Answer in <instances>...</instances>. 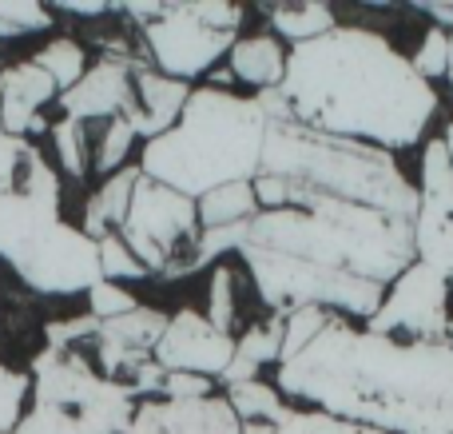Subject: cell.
<instances>
[{
  "label": "cell",
  "instance_id": "cell-44",
  "mask_svg": "<svg viewBox=\"0 0 453 434\" xmlns=\"http://www.w3.org/2000/svg\"><path fill=\"white\" fill-rule=\"evenodd\" d=\"M4 136H8V132H4V128H0V143H4Z\"/></svg>",
  "mask_w": 453,
  "mask_h": 434
},
{
  "label": "cell",
  "instance_id": "cell-22",
  "mask_svg": "<svg viewBox=\"0 0 453 434\" xmlns=\"http://www.w3.org/2000/svg\"><path fill=\"white\" fill-rule=\"evenodd\" d=\"M223 399L231 403L234 419H239L242 427H274V422H282L290 415V403L282 399V391L266 379L223 387Z\"/></svg>",
  "mask_w": 453,
  "mask_h": 434
},
{
  "label": "cell",
  "instance_id": "cell-19",
  "mask_svg": "<svg viewBox=\"0 0 453 434\" xmlns=\"http://www.w3.org/2000/svg\"><path fill=\"white\" fill-rule=\"evenodd\" d=\"M279 359H282V319L266 315L258 323H250L242 335H234V359L219 375V387L258 379L266 367H279Z\"/></svg>",
  "mask_w": 453,
  "mask_h": 434
},
{
  "label": "cell",
  "instance_id": "cell-20",
  "mask_svg": "<svg viewBox=\"0 0 453 434\" xmlns=\"http://www.w3.org/2000/svg\"><path fill=\"white\" fill-rule=\"evenodd\" d=\"M140 175H143L140 164H127L96 188V196L84 204V223H80V231H84L88 239L100 244L104 236H116V231L124 228L127 207H132V191H135V183H140Z\"/></svg>",
  "mask_w": 453,
  "mask_h": 434
},
{
  "label": "cell",
  "instance_id": "cell-43",
  "mask_svg": "<svg viewBox=\"0 0 453 434\" xmlns=\"http://www.w3.org/2000/svg\"><path fill=\"white\" fill-rule=\"evenodd\" d=\"M446 339H449V343H453V319H449V335H446Z\"/></svg>",
  "mask_w": 453,
  "mask_h": 434
},
{
  "label": "cell",
  "instance_id": "cell-33",
  "mask_svg": "<svg viewBox=\"0 0 453 434\" xmlns=\"http://www.w3.org/2000/svg\"><path fill=\"white\" fill-rule=\"evenodd\" d=\"M32 391V379L0 363V434H12L24 419V399Z\"/></svg>",
  "mask_w": 453,
  "mask_h": 434
},
{
  "label": "cell",
  "instance_id": "cell-2",
  "mask_svg": "<svg viewBox=\"0 0 453 434\" xmlns=\"http://www.w3.org/2000/svg\"><path fill=\"white\" fill-rule=\"evenodd\" d=\"M290 407L330 415L382 434H453V343H402L350 319L274 367Z\"/></svg>",
  "mask_w": 453,
  "mask_h": 434
},
{
  "label": "cell",
  "instance_id": "cell-14",
  "mask_svg": "<svg viewBox=\"0 0 453 434\" xmlns=\"http://www.w3.org/2000/svg\"><path fill=\"white\" fill-rule=\"evenodd\" d=\"M124 434H242L231 403L215 391L207 399H148L135 403Z\"/></svg>",
  "mask_w": 453,
  "mask_h": 434
},
{
  "label": "cell",
  "instance_id": "cell-32",
  "mask_svg": "<svg viewBox=\"0 0 453 434\" xmlns=\"http://www.w3.org/2000/svg\"><path fill=\"white\" fill-rule=\"evenodd\" d=\"M410 64H414V72L422 80H430V84H438V80H446L449 72V32L441 28H426L422 44L414 48V56H410Z\"/></svg>",
  "mask_w": 453,
  "mask_h": 434
},
{
  "label": "cell",
  "instance_id": "cell-17",
  "mask_svg": "<svg viewBox=\"0 0 453 434\" xmlns=\"http://www.w3.org/2000/svg\"><path fill=\"white\" fill-rule=\"evenodd\" d=\"M414 260L438 271L453 287V191L418 196L414 212Z\"/></svg>",
  "mask_w": 453,
  "mask_h": 434
},
{
  "label": "cell",
  "instance_id": "cell-5",
  "mask_svg": "<svg viewBox=\"0 0 453 434\" xmlns=\"http://www.w3.org/2000/svg\"><path fill=\"white\" fill-rule=\"evenodd\" d=\"M266 112L255 96L199 84L180 124L140 148V172L199 199L223 183H250L266 143Z\"/></svg>",
  "mask_w": 453,
  "mask_h": 434
},
{
  "label": "cell",
  "instance_id": "cell-36",
  "mask_svg": "<svg viewBox=\"0 0 453 434\" xmlns=\"http://www.w3.org/2000/svg\"><path fill=\"white\" fill-rule=\"evenodd\" d=\"M135 307H140V299H135L124 283H108V279H100V283L88 291V315L100 319V323L127 315V311H135Z\"/></svg>",
  "mask_w": 453,
  "mask_h": 434
},
{
  "label": "cell",
  "instance_id": "cell-37",
  "mask_svg": "<svg viewBox=\"0 0 453 434\" xmlns=\"http://www.w3.org/2000/svg\"><path fill=\"white\" fill-rule=\"evenodd\" d=\"M96 331H100V319L84 315H72V319H52L44 323V347H76L80 343H96Z\"/></svg>",
  "mask_w": 453,
  "mask_h": 434
},
{
  "label": "cell",
  "instance_id": "cell-42",
  "mask_svg": "<svg viewBox=\"0 0 453 434\" xmlns=\"http://www.w3.org/2000/svg\"><path fill=\"white\" fill-rule=\"evenodd\" d=\"M446 80H449V88H453V32H449V72H446Z\"/></svg>",
  "mask_w": 453,
  "mask_h": 434
},
{
  "label": "cell",
  "instance_id": "cell-11",
  "mask_svg": "<svg viewBox=\"0 0 453 434\" xmlns=\"http://www.w3.org/2000/svg\"><path fill=\"white\" fill-rule=\"evenodd\" d=\"M234 359V335H223L219 327H211V319L196 307H180L175 315H167V331L156 347V363L164 371H188L215 379L231 367Z\"/></svg>",
  "mask_w": 453,
  "mask_h": 434
},
{
  "label": "cell",
  "instance_id": "cell-10",
  "mask_svg": "<svg viewBox=\"0 0 453 434\" xmlns=\"http://www.w3.org/2000/svg\"><path fill=\"white\" fill-rule=\"evenodd\" d=\"M453 287L426 263H410L382 295V307L366 319V331L402 343H441L449 335Z\"/></svg>",
  "mask_w": 453,
  "mask_h": 434
},
{
  "label": "cell",
  "instance_id": "cell-4",
  "mask_svg": "<svg viewBox=\"0 0 453 434\" xmlns=\"http://www.w3.org/2000/svg\"><path fill=\"white\" fill-rule=\"evenodd\" d=\"M250 183H255L258 212L282 191H311V196L374 207L398 220H414L418 212L414 180L402 172L390 151L322 136L314 128L295 124L290 116H271L258 175Z\"/></svg>",
  "mask_w": 453,
  "mask_h": 434
},
{
  "label": "cell",
  "instance_id": "cell-12",
  "mask_svg": "<svg viewBox=\"0 0 453 434\" xmlns=\"http://www.w3.org/2000/svg\"><path fill=\"white\" fill-rule=\"evenodd\" d=\"M167 331V311L159 307H135L119 319H108L96 331V371L108 383L124 387L143 363L156 359V347Z\"/></svg>",
  "mask_w": 453,
  "mask_h": 434
},
{
  "label": "cell",
  "instance_id": "cell-28",
  "mask_svg": "<svg viewBox=\"0 0 453 434\" xmlns=\"http://www.w3.org/2000/svg\"><path fill=\"white\" fill-rule=\"evenodd\" d=\"M207 319L211 327H219L223 335H234L239 327V279H234V267H211V283H207Z\"/></svg>",
  "mask_w": 453,
  "mask_h": 434
},
{
  "label": "cell",
  "instance_id": "cell-21",
  "mask_svg": "<svg viewBox=\"0 0 453 434\" xmlns=\"http://www.w3.org/2000/svg\"><path fill=\"white\" fill-rule=\"evenodd\" d=\"M258 12L271 24V36H279L290 48L311 44V40L326 36L330 28H338L334 8L322 0H274V4H258Z\"/></svg>",
  "mask_w": 453,
  "mask_h": 434
},
{
  "label": "cell",
  "instance_id": "cell-30",
  "mask_svg": "<svg viewBox=\"0 0 453 434\" xmlns=\"http://www.w3.org/2000/svg\"><path fill=\"white\" fill-rule=\"evenodd\" d=\"M56 24V12L36 0H0V40L28 36V32H48Z\"/></svg>",
  "mask_w": 453,
  "mask_h": 434
},
{
  "label": "cell",
  "instance_id": "cell-27",
  "mask_svg": "<svg viewBox=\"0 0 453 434\" xmlns=\"http://www.w3.org/2000/svg\"><path fill=\"white\" fill-rule=\"evenodd\" d=\"M242 434H382V430L330 419V415L306 411V407H290V415L282 422H274V427H242Z\"/></svg>",
  "mask_w": 453,
  "mask_h": 434
},
{
  "label": "cell",
  "instance_id": "cell-16",
  "mask_svg": "<svg viewBox=\"0 0 453 434\" xmlns=\"http://www.w3.org/2000/svg\"><path fill=\"white\" fill-rule=\"evenodd\" d=\"M56 84L40 64L16 60L0 68V128L8 136H24L48 100H56Z\"/></svg>",
  "mask_w": 453,
  "mask_h": 434
},
{
  "label": "cell",
  "instance_id": "cell-41",
  "mask_svg": "<svg viewBox=\"0 0 453 434\" xmlns=\"http://www.w3.org/2000/svg\"><path fill=\"white\" fill-rule=\"evenodd\" d=\"M441 143H446V151H449V164H453V120L446 124V132H441Z\"/></svg>",
  "mask_w": 453,
  "mask_h": 434
},
{
  "label": "cell",
  "instance_id": "cell-13",
  "mask_svg": "<svg viewBox=\"0 0 453 434\" xmlns=\"http://www.w3.org/2000/svg\"><path fill=\"white\" fill-rule=\"evenodd\" d=\"M140 64V56H100L92 68L84 72L76 88L60 92V112L68 120H116V116H127L132 108V72Z\"/></svg>",
  "mask_w": 453,
  "mask_h": 434
},
{
  "label": "cell",
  "instance_id": "cell-3",
  "mask_svg": "<svg viewBox=\"0 0 453 434\" xmlns=\"http://www.w3.org/2000/svg\"><path fill=\"white\" fill-rule=\"evenodd\" d=\"M279 96L295 124L390 156L426 143L441 108L438 88L418 76L410 56L362 24H338L290 48Z\"/></svg>",
  "mask_w": 453,
  "mask_h": 434
},
{
  "label": "cell",
  "instance_id": "cell-9",
  "mask_svg": "<svg viewBox=\"0 0 453 434\" xmlns=\"http://www.w3.org/2000/svg\"><path fill=\"white\" fill-rule=\"evenodd\" d=\"M140 36L148 44L151 68L172 80H183V84H196V80L211 76L219 60H226L239 32H223L207 24L191 0H172L156 20L143 24Z\"/></svg>",
  "mask_w": 453,
  "mask_h": 434
},
{
  "label": "cell",
  "instance_id": "cell-6",
  "mask_svg": "<svg viewBox=\"0 0 453 434\" xmlns=\"http://www.w3.org/2000/svg\"><path fill=\"white\" fill-rule=\"evenodd\" d=\"M0 260L40 295H88L104 279L100 244L60 220V196L0 191Z\"/></svg>",
  "mask_w": 453,
  "mask_h": 434
},
{
  "label": "cell",
  "instance_id": "cell-7",
  "mask_svg": "<svg viewBox=\"0 0 453 434\" xmlns=\"http://www.w3.org/2000/svg\"><path fill=\"white\" fill-rule=\"evenodd\" d=\"M32 407L12 434H124L135 403L76 347H44L32 359Z\"/></svg>",
  "mask_w": 453,
  "mask_h": 434
},
{
  "label": "cell",
  "instance_id": "cell-1",
  "mask_svg": "<svg viewBox=\"0 0 453 434\" xmlns=\"http://www.w3.org/2000/svg\"><path fill=\"white\" fill-rule=\"evenodd\" d=\"M239 260L266 315L319 307L362 327L414 263V220L282 191L247 223Z\"/></svg>",
  "mask_w": 453,
  "mask_h": 434
},
{
  "label": "cell",
  "instance_id": "cell-31",
  "mask_svg": "<svg viewBox=\"0 0 453 434\" xmlns=\"http://www.w3.org/2000/svg\"><path fill=\"white\" fill-rule=\"evenodd\" d=\"M330 319L334 315H330V311H319V307L290 311V315L282 319V359H279V367L290 363L295 355H303V351L322 335V327H326Z\"/></svg>",
  "mask_w": 453,
  "mask_h": 434
},
{
  "label": "cell",
  "instance_id": "cell-15",
  "mask_svg": "<svg viewBox=\"0 0 453 434\" xmlns=\"http://www.w3.org/2000/svg\"><path fill=\"white\" fill-rule=\"evenodd\" d=\"M196 84H183V80H172L164 72H156L151 64H135L132 72V108H127V124L140 136L143 143L159 140L164 132H172L180 124L183 108H188Z\"/></svg>",
  "mask_w": 453,
  "mask_h": 434
},
{
  "label": "cell",
  "instance_id": "cell-40",
  "mask_svg": "<svg viewBox=\"0 0 453 434\" xmlns=\"http://www.w3.org/2000/svg\"><path fill=\"white\" fill-rule=\"evenodd\" d=\"M52 12H68V16H88V20H96V16H108V12H119V4H104V0H92V4H84V0H64V4H56Z\"/></svg>",
  "mask_w": 453,
  "mask_h": 434
},
{
  "label": "cell",
  "instance_id": "cell-23",
  "mask_svg": "<svg viewBox=\"0 0 453 434\" xmlns=\"http://www.w3.org/2000/svg\"><path fill=\"white\" fill-rule=\"evenodd\" d=\"M199 228H234V223H250L258 215L255 183H223V188L207 191L196 199Z\"/></svg>",
  "mask_w": 453,
  "mask_h": 434
},
{
  "label": "cell",
  "instance_id": "cell-35",
  "mask_svg": "<svg viewBox=\"0 0 453 434\" xmlns=\"http://www.w3.org/2000/svg\"><path fill=\"white\" fill-rule=\"evenodd\" d=\"M100 275L108 279V283H116V279H151L148 267L127 252V244L119 236H104L100 239Z\"/></svg>",
  "mask_w": 453,
  "mask_h": 434
},
{
  "label": "cell",
  "instance_id": "cell-34",
  "mask_svg": "<svg viewBox=\"0 0 453 434\" xmlns=\"http://www.w3.org/2000/svg\"><path fill=\"white\" fill-rule=\"evenodd\" d=\"M242 239H247V223H234V228H207L199 236V252H196V275L207 267H219L223 255H239Z\"/></svg>",
  "mask_w": 453,
  "mask_h": 434
},
{
  "label": "cell",
  "instance_id": "cell-8",
  "mask_svg": "<svg viewBox=\"0 0 453 434\" xmlns=\"http://www.w3.org/2000/svg\"><path fill=\"white\" fill-rule=\"evenodd\" d=\"M116 236L148 267L151 279L175 283V279L196 275V252H199V236H203L196 199L140 175L127 220Z\"/></svg>",
  "mask_w": 453,
  "mask_h": 434
},
{
  "label": "cell",
  "instance_id": "cell-38",
  "mask_svg": "<svg viewBox=\"0 0 453 434\" xmlns=\"http://www.w3.org/2000/svg\"><path fill=\"white\" fill-rule=\"evenodd\" d=\"M215 387H219V383H215V379H203V375L167 371L159 399H180V403H183V399H207V395H215Z\"/></svg>",
  "mask_w": 453,
  "mask_h": 434
},
{
  "label": "cell",
  "instance_id": "cell-39",
  "mask_svg": "<svg viewBox=\"0 0 453 434\" xmlns=\"http://www.w3.org/2000/svg\"><path fill=\"white\" fill-rule=\"evenodd\" d=\"M422 16H430L434 28L441 32H453V0H422V4H414Z\"/></svg>",
  "mask_w": 453,
  "mask_h": 434
},
{
  "label": "cell",
  "instance_id": "cell-24",
  "mask_svg": "<svg viewBox=\"0 0 453 434\" xmlns=\"http://www.w3.org/2000/svg\"><path fill=\"white\" fill-rule=\"evenodd\" d=\"M32 64H40V68L52 76L56 92H68V88H76L88 72V48L72 36H56L32 56Z\"/></svg>",
  "mask_w": 453,
  "mask_h": 434
},
{
  "label": "cell",
  "instance_id": "cell-18",
  "mask_svg": "<svg viewBox=\"0 0 453 434\" xmlns=\"http://www.w3.org/2000/svg\"><path fill=\"white\" fill-rule=\"evenodd\" d=\"M287 52L290 48L271 32L239 36L234 48L226 52V72L234 76V84L250 88V96L274 92V88H282V76H287Z\"/></svg>",
  "mask_w": 453,
  "mask_h": 434
},
{
  "label": "cell",
  "instance_id": "cell-25",
  "mask_svg": "<svg viewBox=\"0 0 453 434\" xmlns=\"http://www.w3.org/2000/svg\"><path fill=\"white\" fill-rule=\"evenodd\" d=\"M52 148H56V159H60V172L72 175V180H84L88 167H92V136H88V124L60 116L52 124Z\"/></svg>",
  "mask_w": 453,
  "mask_h": 434
},
{
  "label": "cell",
  "instance_id": "cell-29",
  "mask_svg": "<svg viewBox=\"0 0 453 434\" xmlns=\"http://www.w3.org/2000/svg\"><path fill=\"white\" fill-rule=\"evenodd\" d=\"M418 196H446L453 191V164L441 136H426L422 156H418Z\"/></svg>",
  "mask_w": 453,
  "mask_h": 434
},
{
  "label": "cell",
  "instance_id": "cell-26",
  "mask_svg": "<svg viewBox=\"0 0 453 434\" xmlns=\"http://www.w3.org/2000/svg\"><path fill=\"white\" fill-rule=\"evenodd\" d=\"M135 140L140 136L132 132V124H127L124 116H116V120H108V124L100 128V140H96V156H92V172L96 175H116L119 167H127V156H132V148H135Z\"/></svg>",
  "mask_w": 453,
  "mask_h": 434
}]
</instances>
